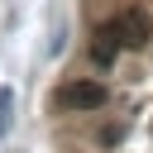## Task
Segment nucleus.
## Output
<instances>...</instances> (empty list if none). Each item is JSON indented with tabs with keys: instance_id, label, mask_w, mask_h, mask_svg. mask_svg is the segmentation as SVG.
Masks as SVG:
<instances>
[{
	"instance_id": "nucleus-1",
	"label": "nucleus",
	"mask_w": 153,
	"mask_h": 153,
	"mask_svg": "<svg viewBox=\"0 0 153 153\" xmlns=\"http://www.w3.org/2000/svg\"><path fill=\"white\" fill-rule=\"evenodd\" d=\"M53 105L57 110H100L105 105V86L100 81H67V86H57Z\"/></svg>"
},
{
	"instance_id": "nucleus-2",
	"label": "nucleus",
	"mask_w": 153,
	"mask_h": 153,
	"mask_svg": "<svg viewBox=\"0 0 153 153\" xmlns=\"http://www.w3.org/2000/svg\"><path fill=\"white\" fill-rule=\"evenodd\" d=\"M120 48H124L120 24H115V19H110V24H100V29H96V38H91V57H96L100 67H110V62L120 57Z\"/></svg>"
},
{
	"instance_id": "nucleus-3",
	"label": "nucleus",
	"mask_w": 153,
	"mask_h": 153,
	"mask_svg": "<svg viewBox=\"0 0 153 153\" xmlns=\"http://www.w3.org/2000/svg\"><path fill=\"white\" fill-rule=\"evenodd\" d=\"M115 24H120V33H124V48H129V43H143V38H148V14H143V10H124V14L115 19Z\"/></svg>"
},
{
	"instance_id": "nucleus-4",
	"label": "nucleus",
	"mask_w": 153,
	"mask_h": 153,
	"mask_svg": "<svg viewBox=\"0 0 153 153\" xmlns=\"http://www.w3.org/2000/svg\"><path fill=\"white\" fill-rule=\"evenodd\" d=\"M14 129V86H0V139H10Z\"/></svg>"
}]
</instances>
